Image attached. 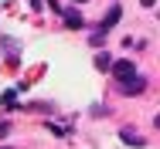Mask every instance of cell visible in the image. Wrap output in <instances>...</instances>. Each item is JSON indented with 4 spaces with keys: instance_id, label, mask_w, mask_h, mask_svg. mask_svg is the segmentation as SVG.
Returning <instances> with one entry per match:
<instances>
[{
    "instance_id": "cell-1",
    "label": "cell",
    "mask_w": 160,
    "mask_h": 149,
    "mask_svg": "<svg viewBox=\"0 0 160 149\" xmlns=\"http://www.w3.org/2000/svg\"><path fill=\"white\" fill-rule=\"evenodd\" d=\"M112 75H116L119 81H126V78H136V64H133V61H116V64H112Z\"/></svg>"
},
{
    "instance_id": "cell-2",
    "label": "cell",
    "mask_w": 160,
    "mask_h": 149,
    "mask_svg": "<svg viewBox=\"0 0 160 149\" xmlns=\"http://www.w3.org/2000/svg\"><path fill=\"white\" fill-rule=\"evenodd\" d=\"M119 88H123V95H140V91L147 88V81L136 75V78H126V81H119Z\"/></svg>"
},
{
    "instance_id": "cell-3",
    "label": "cell",
    "mask_w": 160,
    "mask_h": 149,
    "mask_svg": "<svg viewBox=\"0 0 160 149\" xmlns=\"http://www.w3.org/2000/svg\"><path fill=\"white\" fill-rule=\"evenodd\" d=\"M119 17H123V7H119V3H112V7H109V14H106V21L99 24V30H109L116 21H119Z\"/></svg>"
},
{
    "instance_id": "cell-4",
    "label": "cell",
    "mask_w": 160,
    "mask_h": 149,
    "mask_svg": "<svg viewBox=\"0 0 160 149\" xmlns=\"http://www.w3.org/2000/svg\"><path fill=\"white\" fill-rule=\"evenodd\" d=\"M65 27H85V17L78 10H65Z\"/></svg>"
},
{
    "instance_id": "cell-5",
    "label": "cell",
    "mask_w": 160,
    "mask_h": 149,
    "mask_svg": "<svg viewBox=\"0 0 160 149\" xmlns=\"http://www.w3.org/2000/svg\"><path fill=\"white\" fill-rule=\"evenodd\" d=\"M96 68H99V71H112V58H109V51H99V54H96Z\"/></svg>"
},
{
    "instance_id": "cell-6",
    "label": "cell",
    "mask_w": 160,
    "mask_h": 149,
    "mask_svg": "<svg viewBox=\"0 0 160 149\" xmlns=\"http://www.w3.org/2000/svg\"><path fill=\"white\" fill-rule=\"evenodd\" d=\"M119 139H123V142H129V146H143V136H136V132H129V129H123V132H119Z\"/></svg>"
},
{
    "instance_id": "cell-7",
    "label": "cell",
    "mask_w": 160,
    "mask_h": 149,
    "mask_svg": "<svg viewBox=\"0 0 160 149\" xmlns=\"http://www.w3.org/2000/svg\"><path fill=\"white\" fill-rule=\"evenodd\" d=\"M14 95H17V91H3V98H0V105H14Z\"/></svg>"
},
{
    "instance_id": "cell-8",
    "label": "cell",
    "mask_w": 160,
    "mask_h": 149,
    "mask_svg": "<svg viewBox=\"0 0 160 149\" xmlns=\"http://www.w3.org/2000/svg\"><path fill=\"white\" fill-rule=\"evenodd\" d=\"M140 3H143V7H153V3H157V0H140Z\"/></svg>"
},
{
    "instance_id": "cell-9",
    "label": "cell",
    "mask_w": 160,
    "mask_h": 149,
    "mask_svg": "<svg viewBox=\"0 0 160 149\" xmlns=\"http://www.w3.org/2000/svg\"><path fill=\"white\" fill-rule=\"evenodd\" d=\"M157 129H160V112H157Z\"/></svg>"
},
{
    "instance_id": "cell-10",
    "label": "cell",
    "mask_w": 160,
    "mask_h": 149,
    "mask_svg": "<svg viewBox=\"0 0 160 149\" xmlns=\"http://www.w3.org/2000/svg\"><path fill=\"white\" fill-rule=\"evenodd\" d=\"M75 3H85V0H75Z\"/></svg>"
}]
</instances>
